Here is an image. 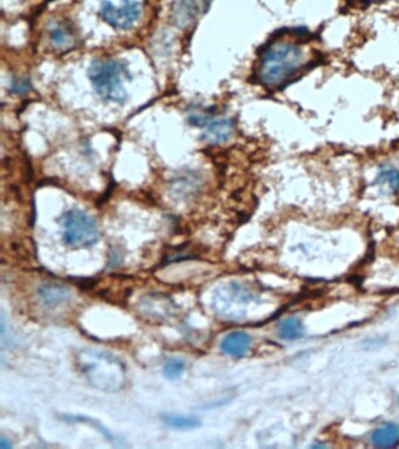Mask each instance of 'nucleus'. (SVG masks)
Segmentation results:
<instances>
[{"mask_svg":"<svg viewBox=\"0 0 399 449\" xmlns=\"http://www.w3.org/2000/svg\"><path fill=\"white\" fill-rule=\"evenodd\" d=\"M310 40L305 28L277 34L263 47L256 77L265 87L280 89L295 81L306 70L315 65V51L308 47Z\"/></svg>","mask_w":399,"mask_h":449,"instance_id":"nucleus-1","label":"nucleus"},{"mask_svg":"<svg viewBox=\"0 0 399 449\" xmlns=\"http://www.w3.org/2000/svg\"><path fill=\"white\" fill-rule=\"evenodd\" d=\"M77 366L91 385L100 390L115 392L126 380L124 365L115 356L105 351L86 349L77 355Z\"/></svg>","mask_w":399,"mask_h":449,"instance_id":"nucleus-2","label":"nucleus"},{"mask_svg":"<svg viewBox=\"0 0 399 449\" xmlns=\"http://www.w3.org/2000/svg\"><path fill=\"white\" fill-rule=\"evenodd\" d=\"M126 70L116 60H105L93 63L89 70L91 84L102 98L109 101L123 102L126 94L122 86Z\"/></svg>","mask_w":399,"mask_h":449,"instance_id":"nucleus-3","label":"nucleus"},{"mask_svg":"<svg viewBox=\"0 0 399 449\" xmlns=\"http://www.w3.org/2000/svg\"><path fill=\"white\" fill-rule=\"evenodd\" d=\"M100 237L98 223L80 209H70L63 218V240L70 247H89Z\"/></svg>","mask_w":399,"mask_h":449,"instance_id":"nucleus-4","label":"nucleus"},{"mask_svg":"<svg viewBox=\"0 0 399 449\" xmlns=\"http://www.w3.org/2000/svg\"><path fill=\"white\" fill-rule=\"evenodd\" d=\"M190 124L204 130V140L211 144L223 143L228 141L233 133L231 119H214L211 116L192 115L189 117Z\"/></svg>","mask_w":399,"mask_h":449,"instance_id":"nucleus-5","label":"nucleus"},{"mask_svg":"<svg viewBox=\"0 0 399 449\" xmlns=\"http://www.w3.org/2000/svg\"><path fill=\"white\" fill-rule=\"evenodd\" d=\"M140 13V6L137 3L126 1L121 6H115L109 1H103L102 4L101 14L103 19L112 27L119 30L131 27Z\"/></svg>","mask_w":399,"mask_h":449,"instance_id":"nucleus-6","label":"nucleus"},{"mask_svg":"<svg viewBox=\"0 0 399 449\" xmlns=\"http://www.w3.org/2000/svg\"><path fill=\"white\" fill-rule=\"evenodd\" d=\"M251 345V337L244 331H233L226 334L221 343L223 351L233 357H242L249 351Z\"/></svg>","mask_w":399,"mask_h":449,"instance_id":"nucleus-7","label":"nucleus"},{"mask_svg":"<svg viewBox=\"0 0 399 449\" xmlns=\"http://www.w3.org/2000/svg\"><path fill=\"white\" fill-rule=\"evenodd\" d=\"M372 443L377 447H395L399 443V426L386 424L372 433Z\"/></svg>","mask_w":399,"mask_h":449,"instance_id":"nucleus-8","label":"nucleus"},{"mask_svg":"<svg viewBox=\"0 0 399 449\" xmlns=\"http://www.w3.org/2000/svg\"><path fill=\"white\" fill-rule=\"evenodd\" d=\"M39 295L47 306H58L70 297V292L61 285L47 283L39 289Z\"/></svg>","mask_w":399,"mask_h":449,"instance_id":"nucleus-9","label":"nucleus"},{"mask_svg":"<svg viewBox=\"0 0 399 449\" xmlns=\"http://www.w3.org/2000/svg\"><path fill=\"white\" fill-rule=\"evenodd\" d=\"M277 332L282 339L294 341V339H299L303 334V325H302L301 320L296 317H289L279 324Z\"/></svg>","mask_w":399,"mask_h":449,"instance_id":"nucleus-10","label":"nucleus"},{"mask_svg":"<svg viewBox=\"0 0 399 449\" xmlns=\"http://www.w3.org/2000/svg\"><path fill=\"white\" fill-rule=\"evenodd\" d=\"M377 184L386 186L391 192L399 191V169L396 167H383L377 177Z\"/></svg>","mask_w":399,"mask_h":449,"instance_id":"nucleus-11","label":"nucleus"},{"mask_svg":"<svg viewBox=\"0 0 399 449\" xmlns=\"http://www.w3.org/2000/svg\"><path fill=\"white\" fill-rule=\"evenodd\" d=\"M166 425L172 429H192L200 427V419L192 418V417H183V415H165L163 417Z\"/></svg>","mask_w":399,"mask_h":449,"instance_id":"nucleus-12","label":"nucleus"},{"mask_svg":"<svg viewBox=\"0 0 399 449\" xmlns=\"http://www.w3.org/2000/svg\"><path fill=\"white\" fill-rule=\"evenodd\" d=\"M184 367H185V364H184L182 359L170 358L164 364L163 373H164V376L168 379H177V378L182 376Z\"/></svg>","mask_w":399,"mask_h":449,"instance_id":"nucleus-13","label":"nucleus"},{"mask_svg":"<svg viewBox=\"0 0 399 449\" xmlns=\"http://www.w3.org/2000/svg\"><path fill=\"white\" fill-rule=\"evenodd\" d=\"M178 7H181V8L175 10V12H177V15H176L177 20L178 19H184V20L188 19V21L192 20L193 17L196 15V4L193 3V0H181Z\"/></svg>","mask_w":399,"mask_h":449,"instance_id":"nucleus-14","label":"nucleus"},{"mask_svg":"<svg viewBox=\"0 0 399 449\" xmlns=\"http://www.w3.org/2000/svg\"><path fill=\"white\" fill-rule=\"evenodd\" d=\"M70 30L65 27V26L54 27L52 31H51V33H49V40L52 41L54 46L66 45L67 42L70 41Z\"/></svg>","mask_w":399,"mask_h":449,"instance_id":"nucleus-15","label":"nucleus"},{"mask_svg":"<svg viewBox=\"0 0 399 449\" xmlns=\"http://www.w3.org/2000/svg\"><path fill=\"white\" fill-rule=\"evenodd\" d=\"M13 91L15 93H25V91H27L30 89V84H28L27 81L20 80L18 81V82H13Z\"/></svg>","mask_w":399,"mask_h":449,"instance_id":"nucleus-16","label":"nucleus"},{"mask_svg":"<svg viewBox=\"0 0 399 449\" xmlns=\"http://www.w3.org/2000/svg\"><path fill=\"white\" fill-rule=\"evenodd\" d=\"M0 447H1V449H7L10 448L11 445L6 443V439L3 438V439L0 440Z\"/></svg>","mask_w":399,"mask_h":449,"instance_id":"nucleus-17","label":"nucleus"},{"mask_svg":"<svg viewBox=\"0 0 399 449\" xmlns=\"http://www.w3.org/2000/svg\"><path fill=\"white\" fill-rule=\"evenodd\" d=\"M362 1H365V3H379V1H383V0H362Z\"/></svg>","mask_w":399,"mask_h":449,"instance_id":"nucleus-18","label":"nucleus"}]
</instances>
